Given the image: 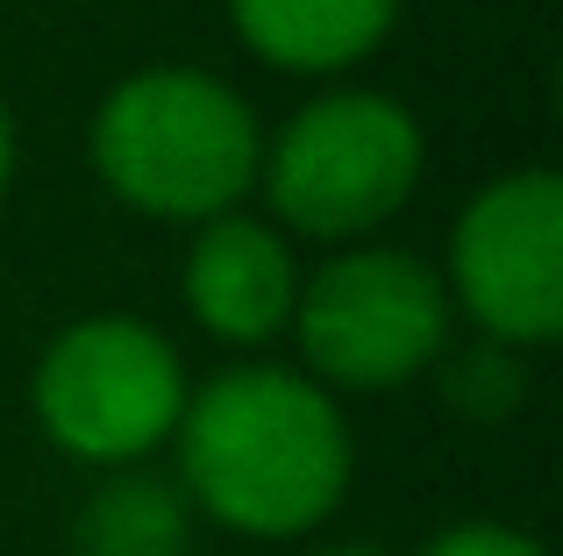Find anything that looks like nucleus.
<instances>
[{
	"label": "nucleus",
	"mask_w": 563,
	"mask_h": 556,
	"mask_svg": "<svg viewBox=\"0 0 563 556\" xmlns=\"http://www.w3.org/2000/svg\"><path fill=\"white\" fill-rule=\"evenodd\" d=\"M192 543V507L179 478H157L143 464L108 471V486L86 492L71 521V556H186Z\"/></svg>",
	"instance_id": "nucleus-9"
},
{
	"label": "nucleus",
	"mask_w": 563,
	"mask_h": 556,
	"mask_svg": "<svg viewBox=\"0 0 563 556\" xmlns=\"http://www.w3.org/2000/svg\"><path fill=\"white\" fill-rule=\"evenodd\" d=\"M450 292L485 343L542 349L563 335V179L542 165L478 186L450 236Z\"/></svg>",
	"instance_id": "nucleus-6"
},
{
	"label": "nucleus",
	"mask_w": 563,
	"mask_h": 556,
	"mask_svg": "<svg viewBox=\"0 0 563 556\" xmlns=\"http://www.w3.org/2000/svg\"><path fill=\"white\" fill-rule=\"evenodd\" d=\"M36 429L65 457L122 471L172 443L186 407V364L151 321L136 314H86L51 335L29 378Z\"/></svg>",
	"instance_id": "nucleus-4"
},
{
	"label": "nucleus",
	"mask_w": 563,
	"mask_h": 556,
	"mask_svg": "<svg viewBox=\"0 0 563 556\" xmlns=\"http://www.w3.org/2000/svg\"><path fill=\"white\" fill-rule=\"evenodd\" d=\"M428 165L421 122L393 93H321L264 143L272 214L314 243H364L413 200Z\"/></svg>",
	"instance_id": "nucleus-3"
},
{
	"label": "nucleus",
	"mask_w": 563,
	"mask_h": 556,
	"mask_svg": "<svg viewBox=\"0 0 563 556\" xmlns=\"http://www.w3.org/2000/svg\"><path fill=\"white\" fill-rule=\"evenodd\" d=\"M450 400L456 407H478V414H507L521 400V364H514L507 343H478L450 364Z\"/></svg>",
	"instance_id": "nucleus-10"
},
{
	"label": "nucleus",
	"mask_w": 563,
	"mask_h": 556,
	"mask_svg": "<svg viewBox=\"0 0 563 556\" xmlns=\"http://www.w3.org/2000/svg\"><path fill=\"white\" fill-rule=\"evenodd\" d=\"M314 556H385V549L378 543H321Z\"/></svg>",
	"instance_id": "nucleus-13"
},
{
	"label": "nucleus",
	"mask_w": 563,
	"mask_h": 556,
	"mask_svg": "<svg viewBox=\"0 0 563 556\" xmlns=\"http://www.w3.org/2000/svg\"><path fill=\"white\" fill-rule=\"evenodd\" d=\"M286 329L300 335L314 386L393 392L450 349V286L413 251L357 243V251L329 257L314 278H300Z\"/></svg>",
	"instance_id": "nucleus-5"
},
{
	"label": "nucleus",
	"mask_w": 563,
	"mask_h": 556,
	"mask_svg": "<svg viewBox=\"0 0 563 556\" xmlns=\"http://www.w3.org/2000/svg\"><path fill=\"white\" fill-rule=\"evenodd\" d=\"M421 556H550V549L521 529H499V521H456V529H442Z\"/></svg>",
	"instance_id": "nucleus-11"
},
{
	"label": "nucleus",
	"mask_w": 563,
	"mask_h": 556,
	"mask_svg": "<svg viewBox=\"0 0 563 556\" xmlns=\"http://www.w3.org/2000/svg\"><path fill=\"white\" fill-rule=\"evenodd\" d=\"M292 300H300V271H292V251L272 222H250L235 208L200 222L186 251V307L214 343L257 349L286 335Z\"/></svg>",
	"instance_id": "nucleus-7"
},
{
	"label": "nucleus",
	"mask_w": 563,
	"mask_h": 556,
	"mask_svg": "<svg viewBox=\"0 0 563 556\" xmlns=\"http://www.w3.org/2000/svg\"><path fill=\"white\" fill-rule=\"evenodd\" d=\"M93 171L151 222H214L257 186L264 122L229 79L200 65H151L93 108Z\"/></svg>",
	"instance_id": "nucleus-2"
},
{
	"label": "nucleus",
	"mask_w": 563,
	"mask_h": 556,
	"mask_svg": "<svg viewBox=\"0 0 563 556\" xmlns=\"http://www.w3.org/2000/svg\"><path fill=\"white\" fill-rule=\"evenodd\" d=\"M8 186H14V122L0 108V208H8Z\"/></svg>",
	"instance_id": "nucleus-12"
},
{
	"label": "nucleus",
	"mask_w": 563,
	"mask_h": 556,
	"mask_svg": "<svg viewBox=\"0 0 563 556\" xmlns=\"http://www.w3.org/2000/svg\"><path fill=\"white\" fill-rule=\"evenodd\" d=\"M229 22L243 51L272 71L329 79V71L364 65L393 36L399 0H229Z\"/></svg>",
	"instance_id": "nucleus-8"
},
{
	"label": "nucleus",
	"mask_w": 563,
	"mask_h": 556,
	"mask_svg": "<svg viewBox=\"0 0 563 556\" xmlns=\"http://www.w3.org/2000/svg\"><path fill=\"white\" fill-rule=\"evenodd\" d=\"M179 492L250 543L314 535L350 492V421L329 386L278 364H235L179 407Z\"/></svg>",
	"instance_id": "nucleus-1"
}]
</instances>
